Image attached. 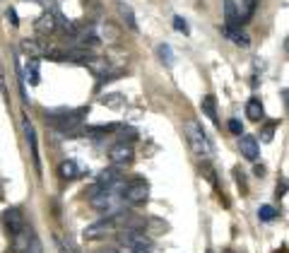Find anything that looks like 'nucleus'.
Masks as SVG:
<instances>
[{
    "label": "nucleus",
    "mask_w": 289,
    "mask_h": 253,
    "mask_svg": "<svg viewBox=\"0 0 289 253\" xmlns=\"http://www.w3.org/2000/svg\"><path fill=\"white\" fill-rule=\"evenodd\" d=\"M87 113H89V106H80V109H53V111H46V121H48V125L63 131L65 135H78L82 121L87 118Z\"/></svg>",
    "instance_id": "f257e3e1"
},
{
    "label": "nucleus",
    "mask_w": 289,
    "mask_h": 253,
    "mask_svg": "<svg viewBox=\"0 0 289 253\" xmlns=\"http://www.w3.org/2000/svg\"><path fill=\"white\" fill-rule=\"evenodd\" d=\"M186 138H188V143H190V150L198 154V157H210L212 154V145L198 121L186 123Z\"/></svg>",
    "instance_id": "f03ea898"
},
{
    "label": "nucleus",
    "mask_w": 289,
    "mask_h": 253,
    "mask_svg": "<svg viewBox=\"0 0 289 253\" xmlns=\"http://www.w3.org/2000/svg\"><path fill=\"white\" fill-rule=\"evenodd\" d=\"M118 186H121V183L104 188L99 196H94V198H92V208L99 210V212H109V215L116 212V210H118V193H116V188Z\"/></svg>",
    "instance_id": "7ed1b4c3"
},
{
    "label": "nucleus",
    "mask_w": 289,
    "mask_h": 253,
    "mask_svg": "<svg viewBox=\"0 0 289 253\" xmlns=\"http://www.w3.org/2000/svg\"><path fill=\"white\" fill-rule=\"evenodd\" d=\"M147 198H150V183L142 178H137L135 183H130L123 191V200L130 205H142V203H147Z\"/></svg>",
    "instance_id": "20e7f679"
},
{
    "label": "nucleus",
    "mask_w": 289,
    "mask_h": 253,
    "mask_svg": "<svg viewBox=\"0 0 289 253\" xmlns=\"http://www.w3.org/2000/svg\"><path fill=\"white\" fill-rule=\"evenodd\" d=\"M133 157H135V152H133V145L130 143H116L111 150H109V159H111L116 166L130 164Z\"/></svg>",
    "instance_id": "39448f33"
},
{
    "label": "nucleus",
    "mask_w": 289,
    "mask_h": 253,
    "mask_svg": "<svg viewBox=\"0 0 289 253\" xmlns=\"http://www.w3.org/2000/svg\"><path fill=\"white\" fill-rule=\"evenodd\" d=\"M3 227L10 231L12 236L17 234V231L24 229V215L20 208H8L5 212H3Z\"/></svg>",
    "instance_id": "423d86ee"
},
{
    "label": "nucleus",
    "mask_w": 289,
    "mask_h": 253,
    "mask_svg": "<svg viewBox=\"0 0 289 253\" xmlns=\"http://www.w3.org/2000/svg\"><path fill=\"white\" fill-rule=\"evenodd\" d=\"M24 135H27V143H29V150H32V159H34V169L36 174H41V157H39V143H36V131L29 123V118H24Z\"/></svg>",
    "instance_id": "0eeeda50"
},
{
    "label": "nucleus",
    "mask_w": 289,
    "mask_h": 253,
    "mask_svg": "<svg viewBox=\"0 0 289 253\" xmlns=\"http://www.w3.org/2000/svg\"><path fill=\"white\" fill-rule=\"evenodd\" d=\"M113 229H116V220H111V217L109 220H99L85 229V239H101V236L111 234Z\"/></svg>",
    "instance_id": "6e6552de"
},
{
    "label": "nucleus",
    "mask_w": 289,
    "mask_h": 253,
    "mask_svg": "<svg viewBox=\"0 0 289 253\" xmlns=\"http://www.w3.org/2000/svg\"><path fill=\"white\" fill-rule=\"evenodd\" d=\"M34 231L29 229V227H24L22 231H17L15 236H12V251L15 253H27L29 251V246L34 243Z\"/></svg>",
    "instance_id": "1a4fd4ad"
},
{
    "label": "nucleus",
    "mask_w": 289,
    "mask_h": 253,
    "mask_svg": "<svg viewBox=\"0 0 289 253\" xmlns=\"http://www.w3.org/2000/svg\"><path fill=\"white\" fill-rule=\"evenodd\" d=\"M34 29L39 34H53L58 29V17H56V10H46L36 22H34Z\"/></svg>",
    "instance_id": "9d476101"
},
{
    "label": "nucleus",
    "mask_w": 289,
    "mask_h": 253,
    "mask_svg": "<svg viewBox=\"0 0 289 253\" xmlns=\"http://www.w3.org/2000/svg\"><path fill=\"white\" fill-rule=\"evenodd\" d=\"M222 34L229 39V41H234L236 46H241V48H248V46H251V39H248V34L246 32H241V27H229V24H224Z\"/></svg>",
    "instance_id": "9b49d317"
},
{
    "label": "nucleus",
    "mask_w": 289,
    "mask_h": 253,
    "mask_svg": "<svg viewBox=\"0 0 289 253\" xmlns=\"http://www.w3.org/2000/svg\"><path fill=\"white\" fill-rule=\"evenodd\" d=\"M239 150L246 159H258V140L253 135H239Z\"/></svg>",
    "instance_id": "f8f14e48"
},
{
    "label": "nucleus",
    "mask_w": 289,
    "mask_h": 253,
    "mask_svg": "<svg viewBox=\"0 0 289 253\" xmlns=\"http://www.w3.org/2000/svg\"><path fill=\"white\" fill-rule=\"evenodd\" d=\"M246 116H248L251 121H263V118H265L263 101L258 99V97H251V99H248V104H246Z\"/></svg>",
    "instance_id": "ddd939ff"
},
{
    "label": "nucleus",
    "mask_w": 289,
    "mask_h": 253,
    "mask_svg": "<svg viewBox=\"0 0 289 253\" xmlns=\"http://www.w3.org/2000/svg\"><path fill=\"white\" fill-rule=\"evenodd\" d=\"M224 20L229 27H241V12L234 0H224Z\"/></svg>",
    "instance_id": "4468645a"
},
{
    "label": "nucleus",
    "mask_w": 289,
    "mask_h": 253,
    "mask_svg": "<svg viewBox=\"0 0 289 253\" xmlns=\"http://www.w3.org/2000/svg\"><path fill=\"white\" fill-rule=\"evenodd\" d=\"M97 181H99L101 186H116L118 181H121V169L118 166H109V169H104V171H99V176H97Z\"/></svg>",
    "instance_id": "2eb2a0df"
},
{
    "label": "nucleus",
    "mask_w": 289,
    "mask_h": 253,
    "mask_svg": "<svg viewBox=\"0 0 289 253\" xmlns=\"http://www.w3.org/2000/svg\"><path fill=\"white\" fill-rule=\"evenodd\" d=\"M24 77L29 80V85H39V82H41V73H39V58H29V60H27Z\"/></svg>",
    "instance_id": "dca6fc26"
},
{
    "label": "nucleus",
    "mask_w": 289,
    "mask_h": 253,
    "mask_svg": "<svg viewBox=\"0 0 289 253\" xmlns=\"http://www.w3.org/2000/svg\"><path fill=\"white\" fill-rule=\"evenodd\" d=\"M58 174H60L63 178H67V181H70V178H75L80 174L78 162H75V159H65V162H60V166H58Z\"/></svg>",
    "instance_id": "f3484780"
},
{
    "label": "nucleus",
    "mask_w": 289,
    "mask_h": 253,
    "mask_svg": "<svg viewBox=\"0 0 289 253\" xmlns=\"http://www.w3.org/2000/svg\"><path fill=\"white\" fill-rule=\"evenodd\" d=\"M87 68L89 70H92V73H94V75L97 77H101V80H104V77H106V73H109V63H106V60H101V58H92V60H89L87 63Z\"/></svg>",
    "instance_id": "a211bd4d"
},
{
    "label": "nucleus",
    "mask_w": 289,
    "mask_h": 253,
    "mask_svg": "<svg viewBox=\"0 0 289 253\" xmlns=\"http://www.w3.org/2000/svg\"><path fill=\"white\" fill-rule=\"evenodd\" d=\"M202 113L210 118V121L217 123V106H214V97L212 94H207V97H202V104H200Z\"/></svg>",
    "instance_id": "6ab92c4d"
},
{
    "label": "nucleus",
    "mask_w": 289,
    "mask_h": 253,
    "mask_svg": "<svg viewBox=\"0 0 289 253\" xmlns=\"http://www.w3.org/2000/svg\"><path fill=\"white\" fill-rule=\"evenodd\" d=\"M118 10H121V17H123V22H125V27H128L130 32H137V22H135L133 10H130L125 3H121V5H118Z\"/></svg>",
    "instance_id": "aec40b11"
},
{
    "label": "nucleus",
    "mask_w": 289,
    "mask_h": 253,
    "mask_svg": "<svg viewBox=\"0 0 289 253\" xmlns=\"http://www.w3.org/2000/svg\"><path fill=\"white\" fill-rule=\"evenodd\" d=\"M22 51L29 55V58H39V55L46 53V48H41L36 41H29V39H24V41H22Z\"/></svg>",
    "instance_id": "412c9836"
},
{
    "label": "nucleus",
    "mask_w": 289,
    "mask_h": 253,
    "mask_svg": "<svg viewBox=\"0 0 289 253\" xmlns=\"http://www.w3.org/2000/svg\"><path fill=\"white\" fill-rule=\"evenodd\" d=\"M256 5L258 0H244V5L239 8V12H241V24H246L251 17H253V12H256Z\"/></svg>",
    "instance_id": "4be33fe9"
},
{
    "label": "nucleus",
    "mask_w": 289,
    "mask_h": 253,
    "mask_svg": "<svg viewBox=\"0 0 289 253\" xmlns=\"http://www.w3.org/2000/svg\"><path fill=\"white\" fill-rule=\"evenodd\" d=\"M157 53H159V58L164 60V66H174V51H171V46L169 44H159L157 46Z\"/></svg>",
    "instance_id": "5701e85b"
},
{
    "label": "nucleus",
    "mask_w": 289,
    "mask_h": 253,
    "mask_svg": "<svg viewBox=\"0 0 289 253\" xmlns=\"http://www.w3.org/2000/svg\"><path fill=\"white\" fill-rule=\"evenodd\" d=\"M258 220H260V222L277 220V210L272 208V205H260V208H258Z\"/></svg>",
    "instance_id": "b1692460"
},
{
    "label": "nucleus",
    "mask_w": 289,
    "mask_h": 253,
    "mask_svg": "<svg viewBox=\"0 0 289 253\" xmlns=\"http://www.w3.org/2000/svg\"><path fill=\"white\" fill-rule=\"evenodd\" d=\"M275 128H277V121L265 123V128H263V133H260V143H272V138H275Z\"/></svg>",
    "instance_id": "393cba45"
},
{
    "label": "nucleus",
    "mask_w": 289,
    "mask_h": 253,
    "mask_svg": "<svg viewBox=\"0 0 289 253\" xmlns=\"http://www.w3.org/2000/svg\"><path fill=\"white\" fill-rule=\"evenodd\" d=\"M101 101H104L106 106H111V109H118L121 104H125L123 94H106V97H101Z\"/></svg>",
    "instance_id": "a878e982"
},
{
    "label": "nucleus",
    "mask_w": 289,
    "mask_h": 253,
    "mask_svg": "<svg viewBox=\"0 0 289 253\" xmlns=\"http://www.w3.org/2000/svg\"><path fill=\"white\" fill-rule=\"evenodd\" d=\"M174 27H176V32H181L183 34V36H188L190 34V27H188V22H186V20H183V17H174Z\"/></svg>",
    "instance_id": "bb28decb"
},
{
    "label": "nucleus",
    "mask_w": 289,
    "mask_h": 253,
    "mask_svg": "<svg viewBox=\"0 0 289 253\" xmlns=\"http://www.w3.org/2000/svg\"><path fill=\"white\" fill-rule=\"evenodd\" d=\"M227 128H229V133H234V135H241V133H244V123L239 121V118H229V121H227Z\"/></svg>",
    "instance_id": "cd10ccee"
},
{
    "label": "nucleus",
    "mask_w": 289,
    "mask_h": 253,
    "mask_svg": "<svg viewBox=\"0 0 289 253\" xmlns=\"http://www.w3.org/2000/svg\"><path fill=\"white\" fill-rule=\"evenodd\" d=\"M287 191H289V183H287V181H284V178H279L277 188H275V196H277V198H282V196H284Z\"/></svg>",
    "instance_id": "c85d7f7f"
},
{
    "label": "nucleus",
    "mask_w": 289,
    "mask_h": 253,
    "mask_svg": "<svg viewBox=\"0 0 289 253\" xmlns=\"http://www.w3.org/2000/svg\"><path fill=\"white\" fill-rule=\"evenodd\" d=\"M5 17H8V22H10L12 27H17V24H20V17H17V12H15V8H10V10L5 12Z\"/></svg>",
    "instance_id": "c756f323"
},
{
    "label": "nucleus",
    "mask_w": 289,
    "mask_h": 253,
    "mask_svg": "<svg viewBox=\"0 0 289 253\" xmlns=\"http://www.w3.org/2000/svg\"><path fill=\"white\" fill-rule=\"evenodd\" d=\"M27 253H44V251H41V243H39V239H34V243L29 246V251H27Z\"/></svg>",
    "instance_id": "7c9ffc66"
},
{
    "label": "nucleus",
    "mask_w": 289,
    "mask_h": 253,
    "mask_svg": "<svg viewBox=\"0 0 289 253\" xmlns=\"http://www.w3.org/2000/svg\"><path fill=\"white\" fill-rule=\"evenodd\" d=\"M279 94H282V99H284V106H287V116H289V89L284 87L282 92H279Z\"/></svg>",
    "instance_id": "2f4dec72"
},
{
    "label": "nucleus",
    "mask_w": 289,
    "mask_h": 253,
    "mask_svg": "<svg viewBox=\"0 0 289 253\" xmlns=\"http://www.w3.org/2000/svg\"><path fill=\"white\" fill-rule=\"evenodd\" d=\"M253 171H256L258 176H263V174H265V166H263V164H256V169H253Z\"/></svg>",
    "instance_id": "473e14b6"
},
{
    "label": "nucleus",
    "mask_w": 289,
    "mask_h": 253,
    "mask_svg": "<svg viewBox=\"0 0 289 253\" xmlns=\"http://www.w3.org/2000/svg\"><path fill=\"white\" fill-rule=\"evenodd\" d=\"M284 51H287V55H289V36H287V41H284Z\"/></svg>",
    "instance_id": "72a5a7b5"
},
{
    "label": "nucleus",
    "mask_w": 289,
    "mask_h": 253,
    "mask_svg": "<svg viewBox=\"0 0 289 253\" xmlns=\"http://www.w3.org/2000/svg\"><path fill=\"white\" fill-rule=\"evenodd\" d=\"M97 253H116L113 248H104V251H97Z\"/></svg>",
    "instance_id": "f704fd0d"
},
{
    "label": "nucleus",
    "mask_w": 289,
    "mask_h": 253,
    "mask_svg": "<svg viewBox=\"0 0 289 253\" xmlns=\"http://www.w3.org/2000/svg\"><path fill=\"white\" fill-rule=\"evenodd\" d=\"M222 253H232V251H222Z\"/></svg>",
    "instance_id": "c9c22d12"
}]
</instances>
